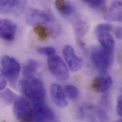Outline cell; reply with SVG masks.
<instances>
[{"label": "cell", "instance_id": "24", "mask_svg": "<svg viewBox=\"0 0 122 122\" xmlns=\"http://www.w3.org/2000/svg\"><path fill=\"white\" fill-rule=\"evenodd\" d=\"M113 30V26L107 23L99 24L96 27L95 32L101 31H108L111 32Z\"/></svg>", "mask_w": 122, "mask_h": 122}, {"label": "cell", "instance_id": "10", "mask_svg": "<svg viewBox=\"0 0 122 122\" xmlns=\"http://www.w3.org/2000/svg\"><path fill=\"white\" fill-rule=\"evenodd\" d=\"M111 76L107 73H101L97 76L92 82V87L97 92L106 93L111 87L113 85Z\"/></svg>", "mask_w": 122, "mask_h": 122}, {"label": "cell", "instance_id": "9", "mask_svg": "<svg viewBox=\"0 0 122 122\" xmlns=\"http://www.w3.org/2000/svg\"><path fill=\"white\" fill-rule=\"evenodd\" d=\"M62 54L68 67L71 71L76 72L81 68L82 61L76 55L71 46H65L62 50Z\"/></svg>", "mask_w": 122, "mask_h": 122}, {"label": "cell", "instance_id": "3", "mask_svg": "<svg viewBox=\"0 0 122 122\" xmlns=\"http://www.w3.org/2000/svg\"><path fill=\"white\" fill-rule=\"evenodd\" d=\"M0 63V73L6 77L11 87H16L21 69L20 64L15 58L9 56L2 57Z\"/></svg>", "mask_w": 122, "mask_h": 122}, {"label": "cell", "instance_id": "7", "mask_svg": "<svg viewBox=\"0 0 122 122\" xmlns=\"http://www.w3.org/2000/svg\"><path fill=\"white\" fill-rule=\"evenodd\" d=\"M33 121L53 122L56 121L53 111L44 101L33 103Z\"/></svg>", "mask_w": 122, "mask_h": 122}, {"label": "cell", "instance_id": "8", "mask_svg": "<svg viewBox=\"0 0 122 122\" xmlns=\"http://www.w3.org/2000/svg\"><path fill=\"white\" fill-rule=\"evenodd\" d=\"M27 0H0L1 13L15 15L20 14L25 10Z\"/></svg>", "mask_w": 122, "mask_h": 122}, {"label": "cell", "instance_id": "2", "mask_svg": "<svg viewBox=\"0 0 122 122\" xmlns=\"http://www.w3.org/2000/svg\"><path fill=\"white\" fill-rule=\"evenodd\" d=\"M26 20L28 24L34 27L37 25H46L49 30L54 29L59 25L51 15L44 11L33 8L28 10Z\"/></svg>", "mask_w": 122, "mask_h": 122}, {"label": "cell", "instance_id": "23", "mask_svg": "<svg viewBox=\"0 0 122 122\" xmlns=\"http://www.w3.org/2000/svg\"><path fill=\"white\" fill-rule=\"evenodd\" d=\"M38 52L41 55L50 57L55 55L56 53L55 49L51 47H43L37 49Z\"/></svg>", "mask_w": 122, "mask_h": 122}, {"label": "cell", "instance_id": "21", "mask_svg": "<svg viewBox=\"0 0 122 122\" xmlns=\"http://www.w3.org/2000/svg\"><path fill=\"white\" fill-rule=\"evenodd\" d=\"M94 114L101 121H107L108 117L106 112L102 108L97 107H92Z\"/></svg>", "mask_w": 122, "mask_h": 122}, {"label": "cell", "instance_id": "28", "mask_svg": "<svg viewBox=\"0 0 122 122\" xmlns=\"http://www.w3.org/2000/svg\"><path fill=\"white\" fill-rule=\"evenodd\" d=\"M115 34L116 38L118 40L122 39V27L119 26L115 30Z\"/></svg>", "mask_w": 122, "mask_h": 122}, {"label": "cell", "instance_id": "4", "mask_svg": "<svg viewBox=\"0 0 122 122\" xmlns=\"http://www.w3.org/2000/svg\"><path fill=\"white\" fill-rule=\"evenodd\" d=\"M91 61L95 67L101 72L106 73L112 64L113 54L104 50L101 47L94 46L90 51Z\"/></svg>", "mask_w": 122, "mask_h": 122}, {"label": "cell", "instance_id": "16", "mask_svg": "<svg viewBox=\"0 0 122 122\" xmlns=\"http://www.w3.org/2000/svg\"><path fill=\"white\" fill-rule=\"evenodd\" d=\"M39 64L37 61L30 59L24 64L22 68V74L25 76H31L38 69Z\"/></svg>", "mask_w": 122, "mask_h": 122}, {"label": "cell", "instance_id": "1", "mask_svg": "<svg viewBox=\"0 0 122 122\" xmlns=\"http://www.w3.org/2000/svg\"><path fill=\"white\" fill-rule=\"evenodd\" d=\"M21 91L33 103L44 101L46 91L41 81L32 76H25L19 84Z\"/></svg>", "mask_w": 122, "mask_h": 122}, {"label": "cell", "instance_id": "20", "mask_svg": "<svg viewBox=\"0 0 122 122\" xmlns=\"http://www.w3.org/2000/svg\"><path fill=\"white\" fill-rule=\"evenodd\" d=\"M65 92L67 96L71 100H76L79 97V91L76 86L72 85L66 86Z\"/></svg>", "mask_w": 122, "mask_h": 122}, {"label": "cell", "instance_id": "27", "mask_svg": "<svg viewBox=\"0 0 122 122\" xmlns=\"http://www.w3.org/2000/svg\"><path fill=\"white\" fill-rule=\"evenodd\" d=\"M0 89L1 91H2L5 89L7 86V79L6 77L2 73H0Z\"/></svg>", "mask_w": 122, "mask_h": 122}, {"label": "cell", "instance_id": "25", "mask_svg": "<svg viewBox=\"0 0 122 122\" xmlns=\"http://www.w3.org/2000/svg\"><path fill=\"white\" fill-rule=\"evenodd\" d=\"M117 111L122 118V95L118 96L117 100Z\"/></svg>", "mask_w": 122, "mask_h": 122}, {"label": "cell", "instance_id": "15", "mask_svg": "<svg viewBox=\"0 0 122 122\" xmlns=\"http://www.w3.org/2000/svg\"><path fill=\"white\" fill-rule=\"evenodd\" d=\"M89 29L88 23L84 20H79L74 24V30L75 37L78 44L81 47H84L83 39L88 33Z\"/></svg>", "mask_w": 122, "mask_h": 122}, {"label": "cell", "instance_id": "13", "mask_svg": "<svg viewBox=\"0 0 122 122\" xmlns=\"http://www.w3.org/2000/svg\"><path fill=\"white\" fill-rule=\"evenodd\" d=\"M101 47L107 52L113 54L115 42L113 36L108 31H101L95 32Z\"/></svg>", "mask_w": 122, "mask_h": 122}, {"label": "cell", "instance_id": "14", "mask_svg": "<svg viewBox=\"0 0 122 122\" xmlns=\"http://www.w3.org/2000/svg\"><path fill=\"white\" fill-rule=\"evenodd\" d=\"M51 94L52 99L56 105L61 108L66 107L68 104L65 93L61 86L53 84L51 87Z\"/></svg>", "mask_w": 122, "mask_h": 122}, {"label": "cell", "instance_id": "22", "mask_svg": "<svg viewBox=\"0 0 122 122\" xmlns=\"http://www.w3.org/2000/svg\"><path fill=\"white\" fill-rule=\"evenodd\" d=\"M84 2L92 8L103 9L105 7L107 0H83Z\"/></svg>", "mask_w": 122, "mask_h": 122}, {"label": "cell", "instance_id": "5", "mask_svg": "<svg viewBox=\"0 0 122 122\" xmlns=\"http://www.w3.org/2000/svg\"><path fill=\"white\" fill-rule=\"evenodd\" d=\"M13 112L15 117L22 122L33 121V108L25 98L18 97L14 102Z\"/></svg>", "mask_w": 122, "mask_h": 122}, {"label": "cell", "instance_id": "12", "mask_svg": "<svg viewBox=\"0 0 122 122\" xmlns=\"http://www.w3.org/2000/svg\"><path fill=\"white\" fill-rule=\"evenodd\" d=\"M104 19L108 21L122 22V0H115L104 13Z\"/></svg>", "mask_w": 122, "mask_h": 122}, {"label": "cell", "instance_id": "19", "mask_svg": "<svg viewBox=\"0 0 122 122\" xmlns=\"http://www.w3.org/2000/svg\"><path fill=\"white\" fill-rule=\"evenodd\" d=\"M33 31L38 37L42 40L46 39L50 35L48 28L43 25H37L35 26L33 29Z\"/></svg>", "mask_w": 122, "mask_h": 122}, {"label": "cell", "instance_id": "11", "mask_svg": "<svg viewBox=\"0 0 122 122\" xmlns=\"http://www.w3.org/2000/svg\"><path fill=\"white\" fill-rule=\"evenodd\" d=\"M17 31L16 25L7 19H1L0 21V36L4 41H12L15 37Z\"/></svg>", "mask_w": 122, "mask_h": 122}, {"label": "cell", "instance_id": "18", "mask_svg": "<svg viewBox=\"0 0 122 122\" xmlns=\"http://www.w3.org/2000/svg\"><path fill=\"white\" fill-rule=\"evenodd\" d=\"M0 97L3 101L8 105L14 102L18 98L16 95L9 89H6L2 91L0 93Z\"/></svg>", "mask_w": 122, "mask_h": 122}, {"label": "cell", "instance_id": "26", "mask_svg": "<svg viewBox=\"0 0 122 122\" xmlns=\"http://www.w3.org/2000/svg\"><path fill=\"white\" fill-rule=\"evenodd\" d=\"M101 104L107 108H109L111 107V102L109 96L108 95L104 96L101 99Z\"/></svg>", "mask_w": 122, "mask_h": 122}, {"label": "cell", "instance_id": "17", "mask_svg": "<svg viewBox=\"0 0 122 122\" xmlns=\"http://www.w3.org/2000/svg\"><path fill=\"white\" fill-rule=\"evenodd\" d=\"M55 6L61 15L64 16H70L73 12L72 6L64 0H56Z\"/></svg>", "mask_w": 122, "mask_h": 122}, {"label": "cell", "instance_id": "6", "mask_svg": "<svg viewBox=\"0 0 122 122\" xmlns=\"http://www.w3.org/2000/svg\"><path fill=\"white\" fill-rule=\"evenodd\" d=\"M48 67L53 75L61 81L66 80L69 76L68 67L59 56L53 55L47 61Z\"/></svg>", "mask_w": 122, "mask_h": 122}]
</instances>
